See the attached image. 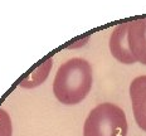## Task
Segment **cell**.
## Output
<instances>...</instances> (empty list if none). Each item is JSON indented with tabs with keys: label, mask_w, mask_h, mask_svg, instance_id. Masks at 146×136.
I'll return each instance as SVG.
<instances>
[{
	"label": "cell",
	"mask_w": 146,
	"mask_h": 136,
	"mask_svg": "<svg viewBox=\"0 0 146 136\" xmlns=\"http://www.w3.org/2000/svg\"><path fill=\"white\" fill-rule=\"evenodd\" d=\"M127 120L123 110L113 103L96 106L86 119L83 136H126Z\"/></svg>",
	"instance_id": "7a4b0ae2"
},
{
	"label": "cell",
	"mask_w": 146,
	"mask_h": 136,
	"mask_svg": "<svg viewBox=\"0 0 146 136\" xmlns=\"http://www.w3.org/2000/svg\"><path fill=\"white\" fill-rule=\"evenodd\" d=\"M92 87V68L86 59L72 58L58 68L53 82L54 96L60 103L77 105Z\"/></svg>",
	"instance_id": "6da1fadb"
},
{
	"label": "cell",
	"mask_w": 146,
	"mask_h": 136,
	"mask_svg": "<svg viewBox=\"0 0 146 136\" xmlns=\"http://www.w3.org/2000/svg\"><path fill=\"white\" fill-rule=\"evenodd\" d=\"M13 127H11V120L7 111L0 108V136H11Z\"/></svg>",
	"instance_id": "52a82bcc"
},
{
	"label": "cell",
	"mask_w": 146,
	"mask_h": 136,
	"mask_svg": "<svg viewBox=\"0 0 146 136\" xmlns=\"http://www.w3.org/2000/svg\"><path fill=\"white\" fill-rule=\"evenodd\" d=\"M52 64H53V59L52 58L47 59L44 63H42L40 67H38L35 71H33L29 77L23 80L20 82V86L24 87V88H34V87L42 84L45 81V78L48 77V74H49Z\"/></svg>",
	"instance_id": "8992f818"
},
{
	"label": "cell",
	"mask_w": 146,
	"mask_h": 136,
	"mask_svg": "<svg viewBox=\"0 0 146 136\" xmlns=\"http://www.w3.org/2000/svg\"><path fill=\"white\" fill-rule=\"evenodd\" d=\"M110 50L112 56L121 63L132 64L136 62L135 57L130 50L129 40H127V23H122L115 27L110 39Z\"/></svg>",
	"instance_id": "5b68a950"
},
{
	"label": "cell",
	"mask_w": 146,
	"mask_h": 136,
	"mask_svg": "<svg viewBox=\"0 0 146 136\" xmlns=\"http://www.w3.org/2000/svg\"><path fill=\"white\" fill-rule=\"evenodd\" d=\"M130 97L136 123L141 130L146 131V76H140L132 81Z\"/></svg>",
	"instance_id": "277c9868"
},
{
	"label": "cell",
	"mask_w": 146,
	"mask_h": 136,
	"mask_svg": "<svg viewBox=\"0 0 146 136\" xmlns=\"http://www.w3.org/2000/svg\"><path fill=\"white\" fill-rule=\"evenodd\" d=\"M127 40L136 62L146 66V18L127 22Z\"/></svg>",
	"instance_id": "3957f363"
}]
</instances>
